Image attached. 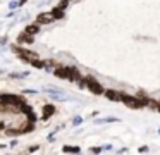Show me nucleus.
<instances>
[{
	"mask_svg": "<svg viewBox=\"0 0 160 155\" xmlns=\"http://www.w3.org/2000/svg\"><path fill=\"white\" fill-rule=\"evenodd\" d=\"M105 96H107L108 100H114V102H119V100H121V93L115 91V90H107V91H105Z\"/></svg>",
	"mask_w": 160,
	"mask_h": 155,
	"instance_id": "20e7f679",
	"label": "nucleus"
},
{
	"mask_svg": "<svg viewBox=\"0 0 160 155\" xmlns=\"http://www.w3.org/2000/svg\"><path fill=\"white\" fill-rule=\"evenodd\" d=\"M83 81H84V85L88 86V90H90V91H93L95 95H102V93H103V88H102V85H100V83H98L95 78H91V76H86Z\"/></svg>",
	"mask_w": 160,
	"mask_h": 155,
	"instance_id": "f03ea898",
	"label": "nucleus"
},
{
	"mask_svg": "<svg viewBox=\"0 0 160 155\" xmlns=\"http://www.w3.org/2000/svg\"><path fill=\"white\" fill-rule=\"evenodd\" d=\"M26 33L28 34H36L38 33V24H29V26L26 28Z\"/></svg>",
	"mask_w": 160,
	"mask_h": 155,
	"instance_id": "9d476101",
	"label": "nucleus"
},
{
	"mask_svg": "<svg viewBox=\"0 0 160 155\" xmlns=\"http://www.w3.org/2000/svg\"><path fill=\"white\" fill-rule=\"evenodd\" d=\"M69 79H71V81H79V79H81L79 71L74 69V67H69Z\"/></svg>",
	"mask_w": 160,
	"mask_h": 155,
	"instance_id": "423d86ee",
	"label": "nucleus"
},
{
	"mask_svg": "<svg viewBox=\"0 0 160 155\" xmlns=\"http://www.w3.org/2000/svg\"><path fill=\"white\" fill-rule=\"evenodd\" d=\"M18 41L19 43H22V41H24V43H33V36H29V34L24 31L21 36H18Z\"/></svg>",
	"mask_w": 160,
	"mask_h": 155,
	"instance_id": "6e6552de",
	"label": "nucleus"
},
{
	"mask_svg": "<svg viewBox=\"0 0 160 155\" xmlns=\"http://www.w3.org/2000/svg\"><path fill=\"white\" fill-rule=\"evenodd\" d=\"M53 112H55V107H53V105H45V107H43V119L50 117Z\"/></svg>",
	"mask_w": 160,
	"mask_h": 155,
	"instance_id": "0eeeda50",
	"label": "nucleus"
},
{
	"mask_svg": "<svg viewBox=\"0 0 160 155\" xmlns=\"http://www.w3.org/2000/svg\"><path fill=\"white\" fill-rule=\"evenodd\" d=\"M52 16H53V19H62V17H64V10L57 7V9L52 10Z\"/></svg>",
	"mask_w": 160,
	"mask_h": 155,
	"instance_id": "1a4fd4ad",
	"label": "nucleus"
},
{
	"mask_svg": "<svg viewBox=\"0 0 160 155\" xmlns=\"http://www.w3.org/2000/svg\"><path fill=\"white\" fill-rule=\"evenodd\" d=\"M157 110H158V112H160V102L157 103Z\"/></svg>",
	"mask_w": 160,
	"mask_h": 155,
	"instance_id": "f8f14e48",
	"label": "nucleus"
},
{
	"mask_svg": "<svg viewBox=\"0 0 160 155\" xmlns=\"http://www.w3.org/2000/svg\"><path fill=\"white\" fill-rule=\"evenodd\" d=\"M55 76H57V78H60V79L69 78V67H59V69H55Z\"/></svg>",
	"mask_w": 160,
	"mask_h": 155,
	"instance_id": "39448f33",
	"label": "nucleus"
},
{
	"mask_svg": "<svg viewBox=\"0 0 160 155\" xmlns=\"http://www.w3.org/2000/svg\"><path fill=\"white\" fill-rule=\"evenodd\" d=\"M67 2H69V0H62V2H60L59 5H57V7H59V9H62V10H64V9H66V7H67Z\"/></svg>",
	"mask_w": 160,
	"mask_h": 155,
	"instance_id": "9b49d317",
	"label": "nucleus"
},
{
	"mask_svg": "<svg viewBox=\"0 0 160 155\" xmlns=\"http://www.w3.org/2000/svg\"><path fill=\"white\" fill-rule=\"evenodd\" d=\"M121 100L126 103L128 107H131V109H139V107H145L146 103V100H138V98H134V96H129V95H122L121 93Z\"/></svg>",
	"mask_w": 160,
	"mask_h": 155,
	"instance_id": "f257e3e1",
	"label": "nucleus"
},
{
	"mask_svg": "<svg viewBox=\"0 0 160 155\" xmlns=\"http://www.w3.org/2000/svg\"><path fill=\"white\" fill-rule=\"evenodd\" d=\"M36 21H38V24H50V23H53V16H52V12L50 14H47V12H43V14H40L38 17H36Z\"/></svg>",
	"mask_w": 160,
	"mask_h": 155,
	"instance_id": "7ed1b4c3",
	"label": "nucleus"
}]
</instances>
